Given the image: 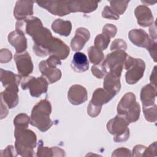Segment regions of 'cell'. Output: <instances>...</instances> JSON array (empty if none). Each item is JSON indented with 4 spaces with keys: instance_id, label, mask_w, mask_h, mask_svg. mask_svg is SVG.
Instances as JSON below:
<instances>
[{
    "instance_id": "e0dca14e",
    "label": "cell",
    "mask_w": 157,
    "mask_h": 157,
    "mask_svg": "<svg viewBox=\"0 0 157 157\" xmlns=\"http://www.w3.org/2000/svg\"><path fill=\"white\" fill-rule=\"evenodd\" d=\"M8 41L15 48L16 53H21L25 52L27 48V40L25 34L17 30L9 33Z\"/></svg>"
},
{
    "instance_id": "7c38bea8",
    "label": "cell",
    "mask_w": 157,
    "mask_h": 157,
    "mask_svg": "<svg viewBox=\"0 0 157 157\" xmlns=\"http://www.w3.org/2000/svg\"><path fill=\"white\" fill-rule=\"evenodd\" d=\"M39 68L42 75L47 79L49 84L58 81L61 77V71L56 67L49 66L47 63L46 60L42 61L39 63Z\"/></svg>"
},
{
    "instance_id": "ba28073f",
    "label": "cell",
    "mask_w": 157,
    "mask_h": 157,
    "mask_svg": "<svg viewBox=\"0 0 157 157\" xmlns=\"http://www.w3.org/2000/svg\"><path fill=\"white\" fill-rule=\"evenodd\" d=\"M14 61L19 75L21 77L28 76L33 71V64L30 55L27 52L21 53H16L14 56Z\"/></svg>"
},
{
    "instance_id": "60d3db41",
    "label": "cell",
    "mask_w": 157,
    "mask_h": 157,
    "mask_svg": "<svg viewBox=\"0 0 157 157\" xmlns=\"http://www.w3.org/2000/svg\"><path fill=\"white\" fill-rule=\"evenodd\" d=\"M146 147L142 145H136L132 150V153L131 156H143L144 151L146 149Z\"/></svg>"
},
{
    "instance_id": "5bb4252c",
    "label": "cell",
    "mask_w": 157,
    "mask_h": 157,
    "mask_svg": "<svg viewBox=\"0 0 157 157\" xmlns=\"http://www.w3.org/2000/svg\"><path fill=\"white\" fill-rule=\"evenodd\" d=\"M18 85H12L6 87L5 90L1 93V99L9 109H12L18 103Z\"/></svg>"
},
{
    "instance_id": "836d02e7",
    "label": "cell",
    "mask_w": 157,
    "mask_h": 157,
    "mask_svg": "<svg viewBox=\"0 0 157 157\" xmlns=\"http://www.w3.org/2000/svg\"><path fill=\"white\" fill-rule=\"evenodd\" d=\"M117 31V27L112 24H106L102 28V34L106 35L110 39L115 37Z\"/></svg>"
},
{
    "instance_id": "8d00e7d4",
    "label": "cell",
    "mask_w": 157,
    "mask_h": 157,
    "mask_svg": "<svg viewBox=\"0 0 157 157\" xmlns=\"http://www.w3.org/2000/svg\"><path fill=\"white\" fill-rule=\"evenodd\" d=\"M12 57V53L7 48H2L1 50L0 53V62L1 63L9 62Z\"/></svg>"
},
{
    "instance_id": "e575fe53",
    "label": "cell",
    "mask_w": 157,
    "mask_h": 157,
    "mask_svg": "<svg viewBox=\"0 0 157 157\" xmlns=\"http://www.w3.org/2000/svg\"><path fill=\"white\" fill-rule=\"evenodd\" d=\"M102 17L105 18L112 19V20H118L119 18V15L115 13L110 8V6H105L104 10L102 12Z\"/></svg>"
},
{
    "instance_id": "6da1fadb",
    "label": "cell",
    "mask_w": 157,
    "mask_h": 157,
    "mask_svg": "<svg viewBox=\"0 0 157 157\" xmlns=\"http://www.w3.org/2000/svg\"><path fill=\"white\" fill-rule=\"evenodd\" d=\"M52 112L50 102L47 99H42L33 109L30 124L41 132H45L53 125V122L50 118Z\"/></svg>"
},
{
    "instance_id": "7bdbcfd3",
    "label": "cell",
    "mask_w": 157,
    "mask_h": 157,
    "mask_svg": "<svg viewBox=\"0 0 157 157\" xmlns=\"http://www.w3.org/2000/svg\"><path fill=\"white\" fill-rule=\"evenodd\" d=\"M1 119H3L5 117H6V116L8 114V109L7 108L6 105L5 104L4 102L3 101L2 99H1Z\"/></svg>"
},
{
    "instance_id": "b9f144b4",
    "label": "cell",
    "mask_w": 157,
    "mask_h": 157,
    "mask_svg": "<svg viewBox=\"0 0 157 157\" xmlns=\"http://www.w3.org/2000/svg\"><path fill=\"white\" fill-rule=\"evenodd\" d=\"M156 40H154L151 39V42L147 48V50H148L151 56L153 59L154 61L156 62Z\"/></svg>"
},
{
    "instance_id": "3957f363",
    "label": "cell",
    "mask_w": 157,
    "mask_h": 157,
    "mask_svg": "<svg viewBox=\"0 0 157 157\" xmlns=\"http://www.w3.org/2000/svg\"><path fill=\"white\" fill-rule=\"evenodd\" d=\"M129 124L126 118L120 115L107 122V129L111 134L114 136L113 140L115 142H125L129 139V129L128 128Z\"/></svg>"
},
{
    "instance_id": "4fadbf2b",
    "label": "cell",
    "mask_w": 157,
    "mask_h": 157,
    "mask_svg": "<svg viewBox=\"0 0 157 157\" xmlns=\"http://www.w3.org/2000/svg\"><path fill=\"white\" fill-rule=\"evenodd\" d=\"M128 37L131 42L135 45L147 48L151 39L147 33L142 29H134L129 32Z\"/></svg>"
},
{
    "instance_id": "ac0fdd59",
    "label": "cell",
    "mask_w": 157,
    "mask_h": 157,
    "mask_svg": "<svg viewBox=\"0 0 157 157\" xmlns=\"http://www.w3.org/2000/svg\"><path fill=\"white\" fill-rule=\"evenodd\" d=\"M120 77L109 72L104 80V89L113 97L119 92L121 88Z\"/></svg>"
},
{
    "instance_id": "7402d4cb",
    "label": "cell",
    "mask_w": 157,
    "mask_h": 157,
    "mask_svg": "<svg viewBox=\"0 0 157 157\" xmlns=\"http://www.w3.org/2000/svg\"><path fill=\"white\" fill-rule=\"evenodd\" d=\"M113 98V96L105 90L99 88L94 91L90 102L97 106L102 107L103 104L109 102Z\"/></svg>"
},
{
    "instance_id": "f546056e",
    "label": "cell",
    "mask_w": 157,
    "mask_h": 157,
    "mask_svg": "<svg viewBox=\"0 0 157 157\" xmlns=\"http://www.w3.org/2000/svg\"><path fill=\"white\" fill-rule=\"evenodd\" d=\"M156 105L155 104L148 107H143V112L145 118L149 122L156 121Z\"/></svg>"
},
{
    "instance_id": "d590c367",
    "label": "cell",
    "mask_w": 157,
    "mask_h": 157,
    "mask_svg": "<svg viewBox=\"0 0 157 157\" xmlns=\"http://www.w3.org/2000/svg\"><path fill=\"white\" fill-rule=\"evenodd\" d=\"M101 107L97 106L93 104H92L91 102H90L89 105H88L87 109V113L91 117H96L100 113V112L101 110Z\"/></svg>"
},
{
    "instance_id": "ee69618b",
    "label": "cell",
    "mask_w": 157,
    "mask_h": 157,
    "mask_svg": "<svg viewBox=\"0 0 157 157\" xmlns=\"http://www.w3.org/2000/svg\"><path fill=\"white\" fill-rule=\"evenodd\" d=\"M149 33L150 34V38L154 40H156V23L155 22L153 25L149 28Z\"/></svg>"
},
{
    "instance_id": "cb8c5ba5",
    "label": "cell",
    "mask_w": 157,
    "mask_h": 157,
    "mask_svg": "<svg viewBox=\"0 0 157 157\" xmlns=\"http://www.w3.org/2000/svg\"><path fill=\"white\" fill-rule=\"evenodd\" d=\"M21 77L16 75L11 71L1 69V82L3 86L6 87L12 85H19Z\"/></svg>"
},
{
    "instance_id": "30bf717a",
    "label": "cell",
    "mask_w": 157,
    "mask_h": 157,
    "mask_svg": "<svg viewBox=\"0 0 157 157\" xmlns=\"http://www.w3.org/2000/svg\"><path fill=\"white\" fill-rule=\"evenodd\" d=\"M67 98L69 101L73 105L82 104L87 100V90L80 85H74L68 91Z\"/></svg>"
},
{
    "instance_id": "4316f807",
    "label": "cell",
    "mask_w": 157,
    "mask_h": 157,
    "mask_svg": "<svg viewBox=\"0 0 157 157\" xmlns=\"http://www.w3.org/2000/svg\"><path fill=\"white\" fill-rule=\"evenodd\" d=\"M31 117H29L28 115L21 113L17 115L14 120L13 124L15 128L18 129H23L27 128L28 127V124L30 123Z\"/></svg>"
},
{
    "instance_id": "1f68e13d",
    "label": "cell",
    "mask_w": 157,
    "mask_h": 157,
    "mask_svg": "<svg viewBox=\"0 0 157 157\" xmlns=\"http://www.w3.org/2000/svg\"><path fill=\"white\" fill-rule=\"evenodd\" d=\"M91 72L96 77L102 78L107 74V69L102 63L98 64H94L91 67Z\"/></svg>"
},
{
    "instance_id": "8992f818",
    "label": "cell",
    "mask_w": 157,
    "mask_h": 157,
    "mask_svg": "<svg viewBox=\"0 0 157 157\" xmlns=\"http://www.w3.org/2000/svg\"><path fill=\"white\" fill-rule=\"evenodd\" d=\"M127 56L124 50H115L107 55L102 64L109 69L110 72L120 77Z\"/></svg>"
},
{
    "instance_id": "277c9868",
    "label": "cell",
    "mask_w": 157,
    "mask_h": 157,
    "mask_svg": "<svg viewBox=\"0 0 157 157\" xmlns=\"http://www.w3.org/2000/svg\"><path fill=\"white\" fill-rule=\"evenodd\" d=\"M127 71L125 74L126 82L129 85L136 83L144 75L145 69L144 61L140 58H134L127 56L124 64Z\"/></svg>"
},
{
    "instance_id": "83f0119b",
    "label": "cell",
    "mask_w": 157,
    "mask_h": 157,
    "mask_svg": "<svg viewBox=\"0 0 157 157\" xmlns=\"http://www.w3.org/2000/svg\"><path fill=\"white\" fill-rule=\"evenodd\" d=\"M129 1H110V8L117 15H122L126 10Z\"/></svg>"
},
{
    "instance_id": "9a60e30c",
    "label": "cell",
    "mask_w": 157,
    "mask_h": 157,
    "mask_svg": "<svg viewBox=\"0 0 157 157\" xmlns=\"http://www.w3.org/2000/svg\"><path fill=\"white\" fill-rule=\"evenodd\" d=\"M135 16L139 25L142 27H147L153 25V16L151 10L145 5L137 6L134 11Z\"/></svg>"
},
{
    "instance_id": "8fae6325",
    "label": "cell",
    "mask_w": 157,
    "mask_h": 157,
    "mask_svg": "<svg viewBox=\"0 0 157 157\" xmlns=\"http://www.w3.org/2000/svg\"><path fill=\"white\" fill-rule=\"evenodd\" d=\"M33 1H18L13 10V15L18 20H23L33 14Z\"/></svg>"
},
{
    "instance_id": "f1b7e54d",
    "label": "cell",
    "mask_w": 157,
    "mask_h": 157,
    "mask_svg": "<svg viewBox=\"0 0 157 157\" xmlns=\"http://www.w3.org/2000/svg\"><path fill=\"white\" fill-rule=\"evenodd\" d=\"M110 39L104 34H100L96 36L94 39V47L101 51L105 50L110 42Z\"/></svg>"
},
{
    "instance_id": "44dd1931",
    "label": "cell",
    "mask_w": 157,
    "mask_h": 157,
    "mask_svg": "<svg viewBox=\"0 0 157 157\" xmlns=\"http://www.w3.org/2000/svg\"><path fill=\"white\" fill-rule=\"evenodd\" d=\"M136 102V96L133 93H126L120 101L117 106V113L118 115L123 116L126 112L131 108Z\"/></svg>"
},
{
    "instance_id": "d6a6232c",
    "label": "cell",
    "mask_w": 157,
    "mask_h": 157,
    "mask_svg": "<svg viewBox=\"0 0 157 157\" xmlns=\"http://www.w3.org/2000/svg\"><path fill=\"white\" fill-rule=\"evenodd\" d=\"M127 48L126 43L124 40L121 39H117L114 40L110 46L111 51L115 50H125Z\"/></svg>"
},
{
    "instance_id": "52a82bcc",
    "label": "cell",
    "mask_w": 157,
    "mask_h": 157,
    "mask_svg": "<svg viewBox=\"0 0 157 157\" xmlns=\"http://www.w3.org/2000/svg\"><path fill=\"white\" fill-rule=\"evenodd\" d=\"M36 2L40 7L47 9L55 15L62 17L73 12L72 1H37Z\"/></svg>"
},
{
    "instance_id": "74e56055",
    "label": "cell",
    "mask_w": 157,
    "mask_h": 157,
    "mask_svg": "<svg viewBox=\"0 0 157 157\" xmlns=\"http://www.w3.org/2000/svg\"><path fill=\"white\" fill-rule=\"evenodd\" d=\"M131 151L126 148L116 149L112 155V156H131Z\"/></svg>"
},
{
    "instance_id": "ffe728a7",
    "label": "cell",
    "mask_w": 157,
    "mask_h": 157,
    "mask_svg": "<svg viewBox=\"0 0 157 157\" xmlns=\"http://www.w3.org/2000/svg\"><path fill=\"white\" fill-rule=\"evenodd\" d=\"M72 69L77 72H83L88 69L89 61L85 54L82 52H76L71 64Z\"/></svg>"
},
{
    "instance_id": "2e32d148",
    "label": "cell",
    "mask_w": 157,
    "mask_h": 157,
    "mask_svg": "<svg viewBox=\"0 0 157 157\" xmlns=\"http://www.w3.org/2000/svg\"><path fill=\"white\" fill-rule=\"evenodd\" d=\"M90 31L85 28H78L75 31V36L71 42V46L74 51H79L85 46V43L90 39Z\"/></svg>"
},
{
    "instance_id": "4dcf8cb0",
    "label": "cell",
    "mask_w": 157,
    "mask_h": 157,
    "mask_svg": "<svg viewBox=\"0 0 157 157\" xmlns=\"http://www.w3.org/2000/svg\"><path fill=\"white\" fill-rule=\"evenodd\" d=\"M37 156H55V147L48 148L47 147H44L43 144L41 142L40 144H39L37 152Z\"/></svg>"
},
{
    "instance_id": "5b68a950",
    "label": "cell",
    "mask_w": 157,
    "mask_h": 157,
    "mask_svg": "<svg viewBox=\"0 0 157 157\" xmlns=\"http://www.w3.org/2000/svg\"><path fill=\"white\" fill-rule=\"evenodd\" d=\"M48 82L44 77H34L27 76L24 77L21 86L23 90L28 89L31 96L38 98L45 93L48 90Z\"/></svg>"
},
{
    "instance_id": "f35d334b",
    "label": "cell",
    "mask_w": 157,
    "mask_h": 157,
    "mask_svg": "<svg viewBox=\"0 0 157 157\" xmlns=\"http://www.w3.org/2000/svg\"><path fill=\"white\" fill-rule=\"evenodd\" d=\"M15 149L12 145H8L5 149L1 151V156H16L17 154H15V152H17V151Z\"/></svg>"
},
{
    "instance_id": "f6af8a7d",
    "label": "cell",
    "mask_w": 157,
    "mask_h": 157,
    "mask_svg": "<svg viewBox=\"0 0 157 157\" xmlns=\"http://www.w3.org/2000/svg\"><path fill=\"white\" fill-rule=\"evenodd\" d=\"M156 66H155V67L153 69V71L151 72V76H150V80L151 82V84L153 85L155 87H156Z\"/></svg>"
},
{
    "instance_id": "484cf974",
    "label": "cell",
    "mask_w": 157,
    "mask_h": 157,
    "mask_svg": "<svg viewBox=\"0 0 157 157\" xmlns=\"http://www.w3.org/2000/svg\"><path fill=\"white\" fill-rule=\"evenodd\" d=\"M140 113V104L136 102L133 105V106L131 108H130L123 117L126 118V120L129 122V123H131L132 122H135L139 120Z\"/></svg>"
},
{
    "instance_id": "ab89813d",
    "label": "cell",
    "mask_w": 157,
    "mask_h": 157,
    "mask_svg": "<svg viewBox=\"0 0 157 157\" xmlns=\"http://www.w3.org/2000/svg\"><path fill=\"white\" fill-rule=\"evenodd\" d=\"M156 142L151 144L148 148H146L143 156H156Z\"/></svg>"
},
{
    "instance_id": "9c48e42d",
    "label": "cell",
    "mask_w": 157,
    "mask_h": 157,
    "mask_svg": "<svg viewBox=\"0 0 157 157\" xmlns=\"http://www.w3.org/2000/svg\"><path fill=\"white\" fill-rule=\"evenodd\" d=\"M47 49L49 55L56 56L60 59H65L70 52L69 47L64 42L53 37L48 43Z\"/></svg>"
},
{
    "instance_id": "7a4b0ae2",
    "label": "cell",
    "mask_w": 157,
    "mask_h": 157,
    "mask_svg": "<svg viewBox=\"0 0 157 157\" xmlns=\"http://www.w3.org/2000/svg\"><path fill=\"white\" fill-rule=\"evenodd\" d=\"M15 148L17 153L21 156H33L34 148L36 146L37 138L35 133L27 128H15Z\"/></svg>"
},
{
    "instance_id": "d4e9b609",
    "label": "cell",
    "mask_w": 157,
    "mask_h": 157,
    "mask_svg": "<svg viewBox=\"0 0 157 157\" xmlns=\"http://www.w3.org/2000/svg\"><path fill=\"white\" fill-rule=\"evenodd\" d=\"M88 54L91 63L94 64H100L104 59L102 51L94 46H91L88 49Z\"/></svg>"
},
{
    "instance_id": "d6986e66",
    "label": "cell",
    "mask_w": 157,
    "mask_h": 157,
    "mask_svg": "<svg viewBox=\"0 0 157 157\" xmlns=\"http://www.w3.org/2000/svg\"><path fill=\"white\" fill-rule=\"evenodd\" d=\"M156 97V87L151 84L144 86L140 92V100L143 107H148L155 104Z\"/></svg>"
},
{
    "instance_id": "603a6c76",
    "label": "cell",
    "mask_w": 157,
    "mask_h": 157,
    "mask_svg": "<svg viewBox=\"0 0 157 157\" xmlns=\"http://www.w3.org/2000/svg\"><path fill=\"white\" fill-rule=\"evenodd\" d=\"M53 31L61 36H67L70 34L72 29V23L69 21H64L61 19H56L52 25Z\"/></svg>"
}]
</instances>
